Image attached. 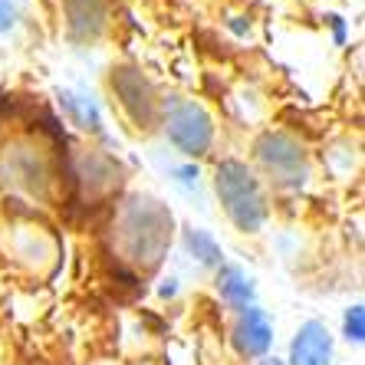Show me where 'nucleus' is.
Returning a JSON list of instances; mask_svg holds the SVG:
<instances>
[{
    "label": "nucleus",
    "mask_w": 365,
    "mask_h": 365,
    "mask_svg": "<svg viewBox=\"0 0 365 365\" xmlns=\"http://www.w3.org/2000/svg\"><path fill=\"white\" fill-rule=\"evenodd\" d=\"M217 197H221L224 211L234 224H237L244 234H257L267 221V197L264 187L257 181V175L247 168L237 158H227V162L217 165Z\"/></svg>",
    "instance_id": "f257e3e1"
},
{
    "label": "nucleus",
    "mask_w": 365,
    "mask_h": 365,
    "mask_svg": "<svg viewBox=\"0 0 365 365\" xmlns=\"http://www.w3.org/2000/svg\"><path fill=\"white\" fill-rule=\"evenodd\" d=\"M162 115H165V132L175 142V148H181L185 155H204L214 142V122L211 115L204 112V106L191 99H171L162 102Z\"/></svg>",
    "instance_id": "f03ea898"
},
{
    "label": "nucleus",
    "mask_w": 365,
    "mask_h": 365,
    "mask_svg": "<svg viewBox=\"0 0 365 365\" xmlns=\"http://www.w3.org/2000/svg\"><path fill=\"white\" fill-rule=\"evenodd\" d=\"M257 158L264 162V168L270 171L280 185L299 187L309 178V165H306V152L297 138L283 135V132H267L257 142Z\"/></svg>",
    "instance_id": "7ed1b4c3"
},
{
    "label": "nucleus",
    "mask_w": 365,
    "mask_h": 365,
    "mask_svg": "<svg viewBox=\"0 0 365 365\" xmlns=\"http://www.w3.org/2000/svg\"><path fill=\"white\" fill-rule=\"evenodd\" d=\"M234 346L244 359H264L273 346V323L260 306H247L234 323Z\"/></svg>",
    "instance_id": "20e7f679"
},
{
    "label": "nucleus",
    "mask_w": 365,
    "mask_h": 365,
    "mask_svg": "<svg viewBox=\"0 0 365 365\" xmlns=\"http://www.w3.org/2000/svg\"><path fill=\"white\" fill-rule=\"evenodd\" d=\"M332 359V336L326 323L306 319L289 342V365H329Z\"/></svg>",
    "instance_id": "39448f33"
},
{
    "label": "nucleus",
    "mask_w": 365,
    "mask_h": 365,
    "mask_svg": "<svg viewBox=\"0 0 365 365\" xmlns=\"http://www.w3.org/2000/svg\"><path fill=\"white\" fill-rule=\"evenodd\" d=\"M112 86L119 93L122 106L128 109V115L138 122V128H148L155 122V99H152V86L138 76L135 69H119L112 76Z\"/></svg>",
    "instance_id": "423d86ee"
},
{
    "label": "nucleus",
    "mask_w": 365,
    "mask_h": 365,
    "mask_svg": "<svg viewBox=\"0 0 365 365\" xmlns=\"http://www.w3.org/2000/svg\"><path fill=\"white\" fill-rule=\"evenodd\" d=\"M66 20L76 40H96L106 26V0H66Z\"/></svg>",
    "instance_id": "0eeeda50"
},
{
    "label": "nucleus",
    "mask_w": 365,
    "mask_h": 365,
    "mask_svg": "<svg viewBox=\"0 0 365 365\" xmlns=\"http://www.w3.org/2000/svg\"><path fill=\"white\" fill-rule=\"evenodd\" d=\"M217 293H221L224 303H227L230 309H237V313L257 303L254 280H250L240 267H230V264L217 267Z\"/></svg>",
    "instance_id": "6e6552de"
},
{
    "label": "nucleus",
    "mask_w": 365,
    "mask_h": 365,
    "mask_svg": "<svg viewBox=\"0 0 365 365\" xmlns=\"http://www.w3.org/2000/svg\"><path fill=\"white\" fill-rule=\"evenodd\" d=\"M185 247H187V254L195 257L197 264H204V267H221L224 264L221 244H217V240H214V234H207V230L187 227L185 230Z\"/></svg>",
    "instance_id": "1a4fd4ad"
},
{
    "label": "nucleus",
    "mask_w": 365,
    "mask_h": 365,
    "mask_svg": "<svg viewBox=\"0 0 365 365\" xmlns=\"http://www.w3.org/2000/svg\"><path fill=\"white\" fill-rule=\"evenodd\" d=\"M60 102H63V109H66L83 128H93V132L102 128L99 112H96V106H89V99H79V96H73V93H60Z\"/></svg>",
    "instance_id": "9d476101"
},
{
    "label": "nucleus",
    "mask_w": 365,
    "mask_h": 365,
    "mask_svg": "<svg viewBox=\"0 0 365 365\" xmlns=\"http://www.w3.org/2000/svg\"><path fill=\"white\" fill-rule=\"evenodd\" d=\"M342 329H346V339L356 342V346H362L365 339V313H362V303L349 306L346 309V323H342Z\"/></svg>",
    "instance_id": "9b49d317"
},
{
    "label": "nucleus",
    "mask_w": 365,
    "mask_h": 365,
    "mask_svg": "<svg viewBox=\"0 0 365 365\" xmlns=\"http://www.w3.org/2000/svg\"><path fill=\"white\" fill-rule=\"evenodd\" d=\"M14 30V14H10V7L0 0V34H10Z\"/></svg>",
    "instance_id": "f8f14e48"
},
{
    "label": "nucleus",
    "mask_w": 365,
    "mask_h": 365,
    "mask_svg": "<svg viewBox=\"0 0 365 365\" xmlns=\"http://www.w3.org/2000/svg\"><path fill=\"white\" fill-rule=\"evenodd\" d=\"M7 109H10V96H7V93H0V122H4Z\"/></svg>",
    "instance_id": "ddd939ff"
},
{
    "label": "nucleus",
    "mask_w": 365,
    "mask_h": 365,
    "mask_svg": "<svg viewBox=\"0 0 365 365\" xmlns=\"http://www.w3.org/2000/svg\"><path fill=\"white\" fill-rule=\"evenodd\" d=\"M260 365H283V362H280V359H264Z\"/></svg>",
    "instance_id": "4468645a"
}]
</instances>
